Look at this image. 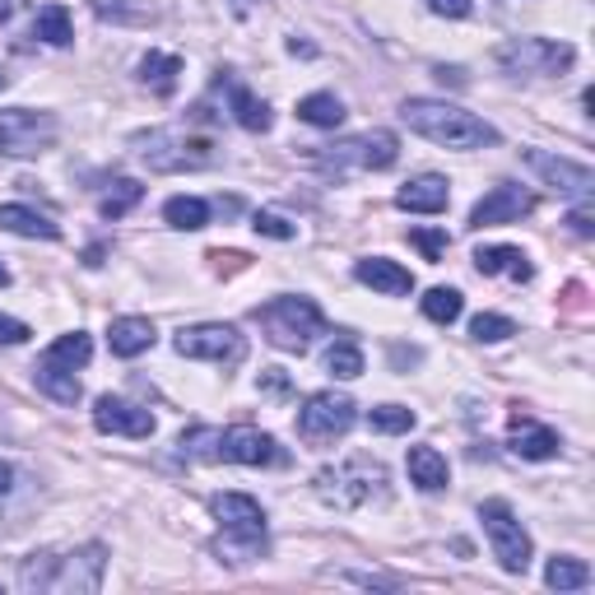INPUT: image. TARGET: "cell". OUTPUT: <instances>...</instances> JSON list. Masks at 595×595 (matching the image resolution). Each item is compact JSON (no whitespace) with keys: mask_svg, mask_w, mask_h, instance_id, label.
Segmentation results:
<instances>
[{"mask_svg":"<svg viewBox=\"0 0 595 595\" xmlns=\"http://www.w3.org/2000/svg\"><path fill=\"white\" fill-rule=\"evenodd\" d=\"M400 121L414 136H424L443 149H484L498 145V126H488L484 117L456 108V102H437V98H405L400 102Z\"/></svg>","mask_w":595,"mask_h":595,"instance_id":"6da1fadb","label":"cell"},{"mask_svg":"<svg viewBox=\"0 0 595 595\" xmlns=\"http://www.w3.org/2000/svg\"><path fill=\"white\" fill-rule=\"evenodd\" d=\"M108 573V549L85 545L70 554H33L19 567L23 591H51V595H93Z\"/></svg>","mask_w":595,"mask_h":595,"instance_id":"7a4b0ae2","label":"cell"},{"mask_svg":"<svg viewBox=\"0 0 595 595\" xmlns=\"http://www.w3.org/2000/svg\"><path fill=\"white\" fill-rule=\"evenodd\" d=\"M256 326L266 330V340L284 354H307L317 345V335H326V317L313 298H270L266 307H256Z\"/></svg>","mask_w":595,"mask_h":595,"instance_id":"3957f363","label":"cell"},{"mask_svg":"<svg viewBox=\"0 0 595 595\" xmlns=\"http://www.w3.org/2000/svg\"><path fill=\"white\" fill-rule=\"evenodd\" d=\"M317 484V498L330 503V507H364L373 498H386V484H391V475H386V465L373 460V456H349L340 465H326V470L313 479Z\"/></svg>","mask_w":595,"mask_h":595,"instance_id":"277c9868","label":"cell"},{"mask_svg":"<svg viewBox=\"0 0 595 595\" xmlns=\"http://www.w3.org/2000/svg\"><path fill=\"white\" fill-rule=\"evenodd\" d=\"M136 153L153 172H196L215 163V140L210 136H182V131H140Z\"/></svg>","mask_w":595,"mask_h":595,"instance_id":"5b68a950","label":"cell"},{"mask_svg":"<svg viewBox=\"0 0 595 595\" xmlns=\"http://www.w3.org/2000/svg\"><path fill=\"white\" fill-rule=\"evenodd\" d=\"M479 522H484L488 545H494V558L503 563V573L522 577L526 567H530V535H526L522 522H516V512H512L503 498H488V503L479 507Z\"/></svg>","mask_w":595,"mask_h":595,"instance_id":"8992f818","label":"cell"},{"mask_svg":"<svg viewBox=\"0 0 595 595\" xmlns=\"http://www.w3.org/2000/svg\"><path fill=\"white\" fill-rule=\"evenodd\" d=\"M494 61L507 75H563V70H573L577 47L554 42V38H512L494 51Z\"/></svg>","mask_w":595,"mask_h":595,"instance_id":"52a82bcc","label":"cell"},{"mask_svg":"<svg viewBox=\"0 0 595 595\" xmlns=\"http://www.w3.org/2000/svg\"><path fill=\"white\" fill-rule=\"evenodd\" d=\"M313 159L326 172H345V168L386 172V168H396V159H400V140L391 131H368V136H354V140L330 145L326 153H313Z\"/></svg>","mask_w":595,"mask_h":595,"instance_id":"ba28073f","label":"cell"},{"mask_svg":"<svg viewBox=\"0 0 595 595\" xmlns=\"http://www.w3.org/2000/svg\"><path fill=\"white\" fill-rule=\"evenodd\" d=\"M210 512L224 526V535L238 539V558H251L256 549H266V507L251 494H215Z\"/></svg>","mask_w":595,"mask_h":595,"instance_id":"9c48e42d","label":"cell"},{"mask_svg":"<svg viewBox=\"0 0 595 595\" xmlns=\"http://www.w3.org/2000/svg\"><path fill=\"white\" fill-rule=\"evenodd\" d=\"M57 117L51 112H33V108H6L0 112V153L10 159H33L57 145Z\"/></svg>","mask_w":595,"mask_h":595,"instance_id":"30bf717a","label":"cell"},{"mask_svg":"<svg viewBox=\"0 0 595 595\" xmlns=\"http://www.w3.org/2000/svg\"><path fill=\"white\" fill-rule=\"evenodd\" d=\"M358 419V405L349 396H335V391H317L307 396V405L298 409V437L313 447H326L335 437H345Z\"/></svg>","mask_w":595,"mask_h":595,"instance_id":"8fae6325","label":"cell"},{"mask_svg":"<svg viewBox=\"0 0 595 595\" xmlns=\"http://www.w3.org/2000/svg\"><path fill=\"white\" fill-rule=\"evenodd\" d=\"M177 354L200 358V364H242L247 340H242L238 326L205 321V326H182V330H177Z\"/></svg>","mask_w":595,"mask_h":595,"instance_id":"7c38bea8","label":"cell"},{"mask_svg":"<svg viewBox=\"0 0 595 595\" xmlns=\"http://www.w3.org/2000/svg\"><path fill=\"white\" fill-rule=\"evenodd\" d=\"M219 460H232V465H284L289 456H284V447L275 443L270 433L238 424V428L219 433Z\"/></svg>","mask_w":595,"mask_h":595,"instance_id":"4fadbf2b","label":"cell"},{"mask_svg":"<svg viewBox=\"0 0 595 595\" xmlns=\"http://www.w3.org/2000/svg\"><path fill=\"white\" fill-rule=\"evenodd\" d=\"M522 159L545 177L549 187H558L563 196H577V200H591L595 191V172L586 163H573V159H558V153H545V149H526Z\"/></svg>","mask_w":595,"mask_h":595,"instance_id":"5bb4252c","label":"cell"},{"mask_svg":"<svg viewBox=\"0 0 595 595\" xmlns=\"http://www.w3.org/2000/svg\"><path fill=\"white\" fill-rule=\"evenodd\" d=\"M535 210V196L526 187H516V182H498L494 191H488L475 210H470V228H498V224H516V219H526Z\"/></svg>","mask_w":595,"mask_h":595,"instance_id":"9a60e30c","label":"cell"},{"mask_svg":"<svg viewBox=\"0 0 595 595\" xmlns=\"http://www.w3.org/2000/svg\"><path fill=\"white\" fill-rule=\"evenodd\" d=\"M93 428L98 433H108V437H153V414L131 405V400H121V396H98L93 405Z\"/></svg>","mask_w":595,"mask_h":595,"instance_id":"2e32d148","label":"cell"},{"mask_svg":"<svg viewBox=\"0 0 595 595\" xmlns=\"http://www.w3.org/2000/svg\"><path fill=\"white\" fill-rule=\"evenodd\" d=\"M396 205L409 215H443L452 205V187H447V177L424 172V177H414V182H405L396 191Z\"/></svg>","mask_w":595,"mask_h":595,"instance_id":"e0dca14e","label":"cell"},{"mask_svg":"<svg viewBox=\"0 0 595 595\" xmlns=\"http://www.w3.org/2000/svg\"><path fill=\"white\" fill-rule=\"evenodd\" d=\"M354 279L368 284V289H377V294H386V298L414 294V275L405 266H396V261H386V256H368V261H358L354 266Z\"/></svg>","mask_w":595,"mask_h":595,"instance_id":"ac0fdd59","label":"cell"},{"mask_svg":"<svg viewBox=\"0 0 595 595\" xmlns=\"http://www.w3.org/2000/svg\"><path fill=\"white\" fill-rule=\"evenodd\" d=\"M507 447L522 456V460H554L558 456V433L554 428H545V424H530V419H522L516 414L512 419V437H507Z\"/></svg>","mask_w":595,"mask_h":595,"instance_id":"d6986e66","label":"cell"},{"mask_svg":"<svg viewBox=\"0 0 595 595\" xmlns=\"http://www.w3.org/2000/svg\"><path fill=\"white\" fill-rule=\"evenodd\" d=\"M219 89H228V108H232V121H238L242 126V131H270V108H266V102L261 98H256L242 80H232V75H224V80H219Z\"/></svg>","mask_w":595,"mask_h":595,"instance_id":"ffe728a7","label":"cell"},{"mask_svg":"<svg viewBox=\"0 0 595 595\" xmlns=\"http://www.w3.org/2000/svg\"><path fill=\"white\" fill-rule=\"evenodd\" d=\"M405 470H409V484H419L424 494H443L452 484V470H447V456L437 447H409L405 456Z\"/></svg>","mask_w":595,"mask_h":595,"instance_id":"44dd1931","label":"cell"},{"mask_svg":"<svg viewBox=\"0 0 595 595\" xmlns=\"http://www.w3.org/2000/svg\"><path fill=\"white\" fill-rule=\"evenodd\" d=\"M475 270L479 275H507L516 284H530L535 279V266L522 247H479L475 251Z\"/></svg>","mask_w":595,"mask_h":595,"instance_id":"7402d4cb","label":"cell"},{"mask_svg":"<svg viewBox=\"0 0 595 595\" xmlns=\"http://www.w3.org/2000/svg\"><path fill=\"white\" fill-rule=\"evenodd\" d=\"M108 349L117 358H140L145 349H153V321L149 317H117L108 326Z\"/></svg>","mask_w":595,"mask_h":595,"instance_id":"603a6c76","label":"cell"},{"mask_svg":"<svg viewBox=\"0 0 595 595\" xmlns=\"http://www.w3.org/2000/svg\"><path fill=\"white\" fill-rule=\"evenodd\" d=\"M177 80H182V57H172V51H149L140 61V85L159 98H172L177 93Z\"/></svg>","mask_w":595,"mask_h":595,"instance_id":"cb8c5ba5","label":"cell"},{"mask_svg":"<svg viewBox=\"0 0 595 595\" xmlns=\"http://www.w3.org/2000/svg\"><path fill=\"white\" fill-rule=\"evenodd\" d=\"M33 381H38V391H42V396H51L57 405H75V400H80V377H75V368H66V364H51V358H38Z\"/></svg>","mask_w":595,"mask_h":595,"instance_id":"d4e9b609","label":"cell"},{"mask_svg":"<svg viewBox=\"0 0 595 595\" xmlns=\"http://www.w3.org/2000/svg\"><path fill=\"white\" fill-rule=\"evenodd\" d=\"M0 228L19 232V238H42V242H57L61 238V228L51 224L47 215L29 210V205H0Z\"/></svg>","mask_w":595,"mask_h":595,"instance_id":"484cf974","label":"cell"},{"mask_svg":"<svg viewBox=\"0 0 595 595\" xmlns=\"http://www.w3.org/2000/svg\"><path fill=\"white\" fill-rule=\"evenodd\" d=\"M145 200V187L136 182V177H117V182L102 191V200H98V215L102 219H126L136 210V205Z\"/></svg>","mask_w":595,"mask_h":595,"instance_id":"4316f807","label":"cell"},{"mask_svg":"<svg viewBox=\"0 0 595 595\" xmlns=\"http://www.w3.org/2000/svg\"><path fill=\"white\" fill-rule=\"evenodd\" d=\"M298 121L321 126V131H335V126L345 121V102L335 98V93H307V98L298 102Z\"/></svg>","mask_w":595,"mask_h":595,"instance_id":"83f0119b","label":"cell"},{"mask_svg":"<svg viewBox=\"0 0 595 595\" xmlns=\"http://www.w3.org/2000/svg\"><path fill=\"white\" fill-rule=\"evenodd\" d=\"M163 219L172 228H182V232H196V228L210 224V200H200V196H172L163 205Z\"/></svg>","mask_w":595,"mask_h":595,"instance_id":"f1b7e54d","label":"cell"},{"mask_svg":"<svg viewBox=\"0 0 595 595\" xmlns=\"http://www.w3.org/2000/svg\"><path fill=\"white\" fill-rule=\"evenodd\" d=\"M33 38L47 42V47H66V42L75 38V29H70V10H66V6H42L38 19H33Z\"/></svg>","mask_w":595,"mask_h":595,"instance_id":"f546056e","label":"cell"},{"mask_svg":"<svg viewBox=\"0 0 595 595\" xmlns=\"http://www.w3.org/2000/svg\"><path fill=\"white\" fill-rule=\"evenodd\" d=\"M326 373L330 377H340V381H354V377H364V349H358L349 335L345 340H335L330 349H326Z\"/></svg>","mask_w":595,"mask_h":595,"instance_id":"4dcf8cb0","label":"cell"},{"mask_svg":"<svg viewBox=\"0 0 595 595\" xmlns=\"http://www.w3.org/2000/svg\"><path fill=\"white\" fill-rule=\"evenodd\" d=\"M545 582H549L554 591H582V586H591V567H586L582 558L558 554V558H549V567H545Z\"/></svg>","mask_w":595,"mask_h":595,"instance_id":"1f68e13d","label":"cell"},{"mask_svg":"<svg viewBox=\"0 0 595 595\" xmlns=\"http://www.w3.org/2000/svg\"><path fill=\"white\" fill-rule=\"evenodd\" d=\"M89 354H93V340H89V335H85V330H70V335H61V340L51 345L42 358H51V364H66V368H85Z\"/></svg>","mask_w":595,"mask_h":595,"instance_id":"d6a6232c","label":"cell"},{"mask_svg":"<svg viewBox=\"0 0 595 595\" xmlns=\"http://www.w3.org/2000/svg\"><path fill=\"white\" fill-rule=\"evenodd\" d=\"M460 313H465L460 289H428V294H424V317H428V321L452 326V321H460Z\"/></svg>","mask_w":595,"mask_h":595,"instance_id":"836d02e7","label":"cell"},{"mask_svg":"<svg viewBox=\"0 0 595 595\" xmlns=\"http://www.w3.org/2000/svg\"><path fill=\"white\" fill-rule=\"evenodd\" d=\"M414 424V409H405V405H377V409H368V428L373 433H409Z\"/></svg>","mask_w":595,"mask_h":595,"instance_id":"e575fe53","label":"cell"},{"mask_svg":"<svg viewBox=\"0 0 595 595\" xmlns=\"http://www.w3.org/2000/svg\"><path fill=\"white\" fill-rule=\"evenodd\" d=\"M177 447L191 460H219V428H191V433H182Z\"/></svg>","mask_w":595,"mask_h":595,"instance_id":"d590c367","label":"cell"},{"mask_svg":"<svg viewBox=\"0 0 595 595\" xmlns=\"http://www.w3.org/2000/svg\"><path fill=\"white\" fill-rule=\"evenodd\" d=\"M470 335H475L479 345H498V340H507V335H516V321L512 317H498V313H479L470 321Z\"/></svg>","mask_w":595,"mask_h":595,"instance_id":"8d00e7d4","label":"cell"},{"mask_svg":"<svg viewBox=\"0 0 595 595\" xmlns=\"http://www.w3.org/2000/svg\"><path fill=\"white\" fill-rule=\"evenodd\" d=\"M409 242L424 251V261H443L447 256V232H437V228H414Z\"/></svg>","mask_w":595,"mask_h":595,"instance_id":"74e56055","label":"cell"},{"mask_svg":"<svg viewBox=\"0 0 595 595\" xmlns=\"http://www.w3.org/2000/svg\"><path fill=\"white\" fill-rule=\"evenodd\" d=\"M251 228L261 232V238H275V242H289L294 232H298L289 219H279V215H270V210H261V215H256V219H251Z\"/></svg>","mask_w":595,"mask_h":595,"instance_id":"f35d334b","label":"cell"},{"mask_svg":"<svg viewBox=\"0 0 595 595\" xmlns=\"http://www.w3.org/2000/svg\"><path fill=\"white\" fill-rule=\"evenodd\" d=\"M470 6H475V0H428V10L443 14V19H465V14H470Z\"/></svg>","mask_w":595,"mask_h":595,"instance_id":"ab89813d","label":"cell"},{"mask_svg":"<svg viewBox=\"0 0 595 595\" xmlns=\"http://www.w3.org/2000/svg\"><path fill=\"white\" fill-rule=\"evenodd\" d=\"M29 326H23V321H14V317H0V345H23V340H29Z\"/></svg>","mask_w":595,"mask_h":595,"instance_id":"60d3db41","label":"cell"},{"mask_svg":"<svg viewBox=\"0 0 595 595\" xmlns=\"http://www.w3.org/2000/svg\"><path fill=\"white\" fill-rule=\"evenodd\" d=\"M591 219H595V215H591V205H586V200L577 205L573 215H567V224H573V232H577V238H595V224H591Z\"/></svg>","mask_w":595,"mask_h":595,"instance_id":"b9f144b4","label":"cell"},{"mask_svg":"<svg viewBox=\"0 0 595 595\" xmlns=\"http://www.w3.org/2000/svg\"><path fill=\"white\" fill-rule=\"evenodd\" d=\"M261 391L266 396H289V377H284L279 368H266L261 373Z\"/></svg>","mask_w":595,"mask_h":595,"instance_id":"7bdbcfd3","label":"cell"},{"mask_svg":"<svg viewBox=\"0 0 595 595\" xmlns=\"http://www.w3.org/2000/svg\"><path fill=\"white\" fill-rule=\"evenodd\" d=\"M10 484H14V465H10V460H0V498L10 494Z\"/></svg>","mask_w":595,"mask_h":595,"instance_id":"ee69618b","label":"cell"},{"mask_svg":"<svg viewBox=\"0 0 595 595\" xmlns=\"http://www.w3.org/2000/svg\"><path fill=\"white\" fill-rule=\"evenodd\" d=\"M6 89H10V75H6V70H0V93H6Z\"/></svg>","mask_w":595,"mask_h":595,"instance_id":"f6af8a7d","label":"cell"},{"mask_svg":"<svg viewBox=\"0 0 595 595\" xmlns=\"http://www.w3.org/2000/svg\"><path fill=\"white\" fill-rule=\"evenodd\" d=\"M6 284H10V270H6V266H0V289H6Z\"/></svg>","mask_w":595,"mask_h":595,"instance_id":"bcb514c9","label":"cell"}]
</instances>
